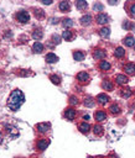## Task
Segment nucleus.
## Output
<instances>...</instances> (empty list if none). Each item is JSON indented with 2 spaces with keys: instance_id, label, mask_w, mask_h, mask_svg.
<instances>
[{
  "instance_id": "f257e3e1",
  "label": "nucleus",
  "mask_w": 135,
  "mask_h": 158,
  "mask_svg": "<svg viewBox=\"0 0 135 158\" xmlns=\"http://www.w3.org/2000/svg\"><path fill=\"white\" fill-rule=\"evenodd\" d=\"M24 101H25V95H24V93H22L20 89H15V90L11 91V94H10V96H9V99H7V106H9L10 110L16 111V110H19V107L24 104Z\"/></svg>"
},
{
  "instance_id": "f03ea898",
  "label": "nucleus",
  "mask_w": 135,
  "mask_h": 158,
  "mask_svg": "<svg viewBox=\"0 0 135 158\" xmlns=\"http://www.w3.org/2000/svg\"><path fill=\"white\" fill-rule=\"evenodd\" d=\"M15 19H16L19 22H21V23H26V22L30 21V15H28L27 11L21 10V11H19V12H16Z\"/></svg>"
},
{
  "instance_id": "7ed1b4c3",
  "label": "nucleus",
  "mask_w": 135,
  "mask_h": 158,
  "mask_svg": "<svg viewBox=\"0 0 135 158\" xmlns=\"http://www.w3.org/2000/svg\"><path fill=\"white\" fill-rule=\"evenodd\" d=\"M76 79L78 80V83H81V84H88L89 83V80H90V77H89V74L87 73V72H79L77 75H76Z\"/></svg>"
},
{
  "instance_id": "20e7f679",
  "label": "nucleus",
  "mask_w": 135,
  "mask_h": 158,
  "mask_svg": "<svg viewBox=\"0 0 135 158\" xmlns=\"http://www.w3.org/2000/svg\"><path fill=\"white\" fill-rule=\"evenodd\" d=\"M109 20H110V17L105 12H99L95 16V22L99 23V25H105V23L109 22Z\"/></svg>"
},
{
  "instance_id": "39448f33",
  "label": "nucleus",
  "mask_w": 135,
  "mask_h": 158,
  "mask_svg": "<svg viewBox=\"0 0 135 158\" xmlns=\"http://www.w3.org/2000/svg\"><path fill=\"white\" fill-rule=\"evenodd\" d=\"M50 144V139L48 138H40L37 142H36V149L37 151H45Z\"/></svg>"
},
{
  "instance_id": "423d86ee",
  "label": "nucleus",
  "mask_w": 135,
  "mask_h": 158,
  "mask_svg": "<svg viewBox=\"0 0 135 158\" xmlns=\"http://www.w3.org/2000/svg\"><path fill=\"white\" fill-rule=\"evenodd\" d=\"M63 116H64V118H67L69 121H73L76 118V116H77V111L73 107H67L64 110V112H63Z\"/></svg>"
},
{
  "instance_id": "0eeeda50",
  "label": "nucleus",
  "mask_w": 135,
  "mask_h": 158,
  "mask_svg": "<svg viewBox=\"0 0 135 158\" xmlns=\"http://www.w3.org/2000/svg\"><path fill=\"white\" fill-rule=\"evenodd\" d=\"M50 127H51V125H50L48 122H40V123L36 125V130H37L40 133H46V132H48V131H50Z\"/></svg>"
},
{
  "instance_id": "6e6552de",
  "label": "nucleus",
  "mask_w": 135,
  "mask_h": 158,
  "mask_svg": "<svg viewBox=\"0 0 135 158\" xmlns=\"http://www.w3.org/2000/svg\"><path fill=\"white\" fill-rule=\"evenodd\" d=\"M105 56H107V52H105V49H103V48H95V49L93 51V57H94L95 59H104Z\"/></svg>"
},
{
  "instance_id": "1a4fd4ad",
  "label": "nucleus",
  "mask_w": 135,
  "mask_h": 158,
  "mask_svg": "<svg viewBox=\"0 0 135 158\" xmlns=\"http://www.w3.org/2000/svg\"><path fill=\"white\" fill-rule=\"evenodd\" d=\"M124 72L128 74V75H134L135 74V63H131V62H129V63H126L125 65H124Z\"/></svg>"
},
{
  "instance_id": "9d476101",
  "label": "nucleus",
  "mask_w": 135,
  "mask_h": 158,
  "mask_svg": "<svg viewBox=\"0 0 135 158\" xmlns=\"http://www.w3.org/2000/svg\"><path fill=\"white\" fill-rule=\"evenodd\" d=\"M115 81L119 85H125V84H128L129 78L125 74H118V75H115Z\"/></svg>"
},
{
  "instance_id": "9b49d317",
  "label": "nucleus",
  "mask_w": 135,
  "mask_h": 158,
  "mask_svg": "<svg viewBox=\"0 0 135 158\" xmlns=\"http://www.w3.org/2000/svg\"><path fill=\"white\" fill-rule=\"evenodd\" d=\"M94 118H95L97 122H102L107 118V112L103 111V110H98V111L94 112Z\"/></svg>"
},
{
  "instance_id": "f8f14e48",
  "label": "nucleus",
  "mask_w": 135,
  "mask_h": 158,
  "mask_svg": "<svg viewBox=\"0 0 135 158\" xmlns=\"http://www.w3.org/2000/svg\"><path fill=\"white\" fill-rule=\"evenodd\" d=\"M102 88H103L104 90L111 91V90L114 89V84H113L111 80H109V79H104V80L102 81Z\"/></svg>"
},
{
  "instance_id": "ddd939ff",
  "label": "nucleus",
  "mask_w": 135,
  "mask_h": 158,
  "mask_svg": "<svg viewBox=\"0 0 135 158\" xmlns=\"http://www.w3.org/2000/svg\"><path fill=\"white\" fill-rule=\"evenodd\" d=\"M97 101H98V104H100V105H105L109 100H110V98L107 95V94H104V93H102V94H99L97 98Z\"/></svg>"
},
{
  "instance_id": "4468645a",
  "label": "nucleus",
  "mask_w": 135,
  "mask_h": 158,
  "mask_svg": "<svg viewBox=\"0 0 135 158\" xmlns=\"http://www.w3.org/2000/svg\"><path fill=\"white\" fill-rule=\"evenodd\" d=\"M90 125L88 123V122H82V123H79V126H78V130L82 132V133H88L89 131H90Z\"/></svg>"
},
{
  "instance_id": "2eb2a0df",
  "label": "nucleus",
  "mask_w": 135,
  "mask_h": 158,
  "mask_svg": "<svg viewBox=\"0 0 135 158\" xmlns=\"http://www.w3.org/2000/svg\"><path fill=\"white\" fill-rule=\"evenodd\" d=\"M58 9L62 11V12H68L69 9H71V4L68 1H61L58 4Z\"/></svg>"
},
{
  "instance_id": "dca6fc26",
  "label": "nucleus",
  "mask_w": 135,
  "mask_h": 158,
  "mask_svg": "<svg viewBox=\"0 0 135 158\" xmlns=\"http://www.w3.org/2000/svg\"><path fill=\"white\" fill-rule=\"evenodd\" d=\"M74 32L72 31V30H66V31H63V33H62V37L66 40V41H72L73 38H74Z\"/></svg>"
},
{
  "instance_id": "f3484780",
  "label": "nucleus",
  "mask_w": 135,
  "mask_h": 158,
  "mask_svg": "<svg viewBox=\"0 0 135 158\" xmlns=\"http://www.w3.org/2000/svg\"><path fill=\"white\" fill-rule=\"evenodd\" d=\"M43 49H45V47H43V44L41 42H35L33 46H32V51L35 53H42Z\"/></svg>"
},
{
  "instance_id": "a211bd4d",
  "label": "nucleus",
  "mask_w": 135,
  "mask_h": 158,
  "mask_svg": "<svg viewBox=\"0 0 135 158\" xmlns=\"http://www.w3.org/2000/svg\"><path fill=\"white\" fill-rule=\"evenodd\" d=\"M99 69L102 72H108L110 69V63L108 60H100L99 62Z\"/></svg>"
},
{
  "instance_id": "6ab92c4d",
  "label": "nucleus",
  "mask_w": 135,
  "mask_h": 158,
  "mask_svg": "<svg viewBox=\"0 0 135 158\" xmlns=\"http://www.w3.org/2000/svg\"><path fill=\"white\" fill-rule=\"evenodd\" d=\"M124 44L125 46H128V47H133V46H135V38L133 37V36H126L125 38H124Z\"/></svg>"
},
{
  "instance_id": "aec40b11",
  "label": "nucleus",
  "mask_w": 135,
  "mask_h": 158,
  "mask_svg": "<svg viewBox=\"0 0 135 158\" xmlns=\"http://www.w3.org/2000/svg\"><path fill=\"white\" fill-rule=\"evenodd\" d=\"M76 6H77L78 10L84 11V10L88 7V4H87V1H84V0H78V1H76Z\"/></svg>"
},
{
  "instance_id": "412c9836",
  "label": "nucleus",
  "mask_w": 135,
  "mask_h": 158,
  "mask_svg": "<svg viewBox=\"0 0 135 158\" xmlns=\"http://www.w3.org/2000/svg\"><path fill=\"white\" fill-rule=\"evenodd\" d=\"M109 112H110L111 115H118V114L120 112V106H119L118 104L110 105V106H109Z\"/></svg>"
},
{
  "instance_id": "4be33fe9",
  "label": "nucleus",
  "mask_w": 135,
  "mask_h": 158,
  "mask_svg": "<svg viewBox=\"0 0 135 158\" xmlns=\"http://www.w3.org/2000/svg\"><path fill=\"white\" fill-rule=\"evenodd\" d=\"M85 57V54L82 52V51H74L73 52V58L74 60H83Z\"/></svg>"
},
{
  "instance_id": "5701e85b",
  "label": "nucleus",
  "mask_w": 135,
  "mask_h": 158,
  "mask_svg": "<svg viewBox=\"0 0 135 158\" xmlns=\"http://www.w3.org/2000/svg\"><path fill=\"white\" fill-rule=\"evenodd\" d=\"M57 60H58V57L54 53H48L46 56V62L47 63H56Z\"/></svg>"
},
{
  "instance_id": "b1692460",
  "label": "nucleus",
  "mask_w": 135,
  "mask_h": 158,
  "mask_svg": "<svg viewBox=\"0 0 135 158\" xmlns=\"http://www.w3.org/2000/svg\"><path fill=\"white\" fill-rule=\"evenodd\" d=\"M90 22H92V16H90V15H84V16L81 19V23H82L83 26H88V25H90Z\"/></svg>"
},
{
  "instance_id": "393cba45",
  "label": "nucleus",
  "mask_w": 135,
  "mask_h": 158,
  "mask_svg": "<svg viewBox=\"0 0 135 158\" xmlns=\"http://www.w3.org/2000/svg\"><path fill=\"white\" fill-rule=\"evenodd\" d=\"M114 56H115L116 58H123V57L125 56V51H124V48H123V47H118V48H115V51H114Z\"/></svg>"
},
{
  "instance_id": "a878e982",
  "label": "nucleus",
  "mask_w": 135,
  "mask_h": 158,
  "mask_svg": "<svg viewBox=\"0 0 135 158\" xmlns=\"http://www.w3.org/2000/svg\"><path fill=\"white\" fill-rule=\"evenodd\" d=\"M42 36H43V32H42L41 28H36V30L32 32V37H33L35 40H41Z\"/></svg>"
},
{
  "instance_id": "bb28decb",
  "label": "nucleus",
  "mask_w": 135,
  "mask_h": 158,
  "mask_svg": "<svg viewBox=\"0 0 135 158\" xmlns=\"http://www.w3.org/2000/svg\"><path fill=\"white\" fill-rule=\"evenodd\" d=\"M6 132H7V133H10L11 136H17V135H19L17 128H16V127H14V126H6Z\"/></svg>"
},
{
  "instance_id": "cd10ccee",
  "label": "nucleus",
  "mask_w": 135,
  "mask_h": 158,
  "mask_svg": "<svg viewBox=\"0 0 135 158\" xmlns=\"http://www.w3.org/2000/svg\"><path fill=\"white\" fill-rule=\"evenodd\" d=\"M126 9L129 11V15L135 19V2H130L129 6H126Z\"/></svg>"
},
{
  "instance_id": "c85d7f7f",
  "label": "nucleus",
  "mask_w": 135,
  "mask_h": 158,
  "mask_svg": "<svg viewBox=\"0 0 135 158\" xmlns=\"http://www.w3.org/2000/svg\"><path fill=\"white\" fill-rule=\"evenodd\" d=\"M99 35H100L102 37H109V35H110V30H109V27H103V28H100Z\"/></svg>"
},
{
  "instance_id": "c756f323",
  "label": "nucleus",
  "mask_w": 135,
  "mask_h": 158,
  "mask_svg": "<svg viewBox=\"0 0 135 158\" xmlns=\"http://www.w3.org/2000/svg\"><path fill=\"white\" fill-rule=\"evenodd\" d=\"M93 131H94V133L97 136H102L103 135V127L100 125H94L93 126Z\"/></svg>"
},
{
  "instance_id": "7c9ffc66",
  "label": "nucleus",
  "mask_w": 135,
  "mask_h": 158,
  "mask_svg": "<svg viewBox=\"0 0 135 158\" xmlns=\"http://www.w3.org/2000/svg\"><path fill=\"white\" fill-rule=\"evenodd\" d=\"M50 79L52 80V83H53V84H57V85H59V84H61V78H59L58 75H56V74L50 75Z\"/></svg>"
},
{
  "instance_id": "2f4dec72",
  "label": "nucleus",
  "mask_w": 135,
  "mask_h": 158,
  "mask_svg": "<svg viewBox=\"0 0 135 158\" xmlns=\"http://www.w3.org/2000/svg\"><path fill=\"white\" fill-rule=\"evenodd\" d=\"M84 106H88V107H92L93 105H94V101H93V99L90 98V96H88V98H85L84 99Z\"/></svg>"
},
{
  "instance_id": "473e14b6",
  "label": "nucleus",
  "mask_w": 135,
  "mask_h": 158,
  "mask_svg": "<svg viewBox=\"0 0 135 158\" xmlns=\"http://www.w3.org/2000/svg\"><path fill=\"white\" fill-rule=\"evenodd\" d=\"M62 25H63L64 27H71V26H73V21H72L71 19H63Z\"/></svg>"
},
{
  "instance_id": "72a5a7b5",
  "label": "nucleus",
  "mask_w": 135,
  "mask_h": 158,
  "mask_svg": "<svg viewBox=\"0 0 135 158\" xmlns=\"http://www.w3.org/2000/svg\"><path fill=\"white\" fill-rule=\"evenodd\" d=\"M69 104H71V105H77V104H78V99H77V96L72 95V96L69 98Z\"/></svg>"
},
{
  "instance_id": "f704fd0d",
  "label": "nucleus",
  "mask_w": 135,
  "mask_h": 158,
  "mask_svg": "<svg viewBox=\"0 0 135 158\" xmlns=\"http://www.w3.org/2000/svg\"><path fill=\"white\" fill-rule=\"evenodd\" d=\"M121 95H123L124 98H128V96L131 95V91H130L129 89H123V90H121Z\"/></svg>"
},
{
  "instance_id": "c9c22d12",
  "label": "nucleus",
  "mask_w": 135,
  "mask_h": 158,
  "mask_svg": "<svg viewBox=\"0 0 135 158\" xmlns=\"http://www.w3.org/2000/svg\"><path fill=\"white\" fill-rule=\"evenodd\" d=\"M31 73L28 72V70H26V69H21L20 72H19V75H22V77H27V75H30Z\"/></svg>"
},
{
  "instance_id": "e433bc0d",
  "label": "nucleus",
  "mask_w": 135,
  "mask_h": 158,
  "mask_svg": "<svg viewBox=\"0 0 135 158\" xmlns=\"http://www.w3.org/2000/svg\"><path fill=\"white\" fill-rule=\"evenodd\" d=\"M52 40H54V41H53V42H54V44H57V43H59V42H61V41H59L61 38H59V36H57V35H53V36H52Z\"/></svg>"
},
{
  "instance_id": "4c0bfd02",
  "label": "nucleus",
  "mask_w": 135,
  "mask_h": 158,
  "mask_svg": "<svg viewBox=\"0 0 135 158\" xmlns=\"http://www.w3.org/2000/svg\"><path fill=\"white\" fill-rule=\"evenodd\" d=\"M35 14H36V17H42V16H43V11H42L41 9H40V10H36Z\"/></svg>"
},
{
  "instance_id": "58836bf2",
  "label": "nucleus",
  "mask_w": 135,
  "mask_h": 158,
  "mask_svg": "<svg viewBox=\"0 0 135 158\" xmlns=\"http://www.w3.org/2000/svg\"><path fill=\"white\" fill-rule=\"evenodd\" d=\"M94 9H95V10H97V9L103 10V5H102V4H95V5H94Z\"/></svg>"
},
{
  "instance_id": "ea45409f",
  "label": "nucleus",
  "mask_w": 135,
  "mask_h": 158,
  "mask_svg": "<svg viewBox=\"0 0 135 158\" xmlns=\"http://www.w3.org/2000/svg\"><path fill=\"white\" fill-rule=\"evenodd\" d=\"M42 2L46 4V5H50V4L52 2V0H42Z\"/></svg>"
},
{
  "instance_id": "a19ab883",
  "label": "nucleus",
  "mask_w": 135,
  "mask_h": 158,
  "mask_svg": "<svg viewBox=\"0 0 135 158\" xmlns=\"http://www.w3.org/2000/svg\"><path fill=\"white\" fill-rule=\"evenodd\" d=\"M1 142H2V135H1V132H0V144H1Z\"/></svg>"
},
{
  "instance_id": "79ce46f5",
  "label": "nucleus",
  "mask_w": 135,
  "mask_h": 158,
  "mask_svg": "<svg viewBox=\"0 0 135 158\" xmlns=\"http://www.w3.org/2000/svg\"><path fill=\"white\" fill-rule=\"evenodd\" d=\"M98 158H105V157H98Z\"/></svg>"
}]
</instances>
